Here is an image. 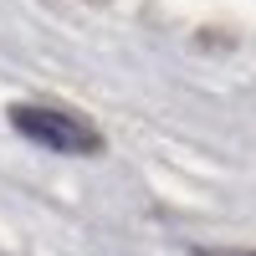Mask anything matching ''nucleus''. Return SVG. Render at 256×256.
Here are the masks:
<instances>
[{
  "instance_id": "1",
  "label": "nucleus",
  "mask_w": 256,
  "mask_h": 256,
  "mask_svg": "<svg viewBox=\"0 0 256 256\" xmlns=\"http://www.w3.org/2000/svg\"><path fill=\"white\" fill-rule=\"evenodd\" d=\"M10 128L20 138H31L41 148H52V154H102V134L77 118L67 108H46V102H10Z\"/></svg>"
},
{
  "instance_id": "2",
  "label": "nucleus",
  "mask_w": 256,
  "mask_h": 256,
  "mask_svg": "<svg viewBox=\"0 0 256 256\" xmlns=\"http://www.w3.org/2000/svg\"><path fill=\"white\" fill-rule=\"evenodd\" d=\"M190 256H256L251 246H195Z\"/></svg>"
}]
</instances>
